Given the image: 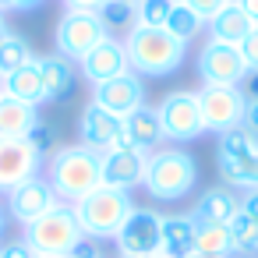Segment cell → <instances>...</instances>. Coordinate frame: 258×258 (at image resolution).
Masks as SVG:
<instances>
[{
	"label": "cell",
	"instance_id": "cell-1",
	"mask_svg": "<svg viewBox=\"0 0 258 258\" xmlns=\"http://www.w3.org/2000/svg\"><path fill=\"white\" fill-rule=\"evenodd\" d=\"M142 187L156 202H180V198H187L198 187V163H195V156L187 149H177V145H159L156 152H149Z\"/></svg>",
	"mask_w": 258,
	"mask_h": 258
},
{
	"label": "cell",
	"instance_id": "cell-2",
	"mask_svg": "<svg viewBox=\"0 0 258 258\" xmlns=\"http://www.w3.org/2000/svg\"><path fill=\"white\" fill-rule=\"evenodd\" d=\"M124 50H127L131 71L138 78H166L187 57V46L180 39H173L166 29H145V25H135L127 32Z\"/></svg>",
	"mask_w": 258,
	"mask_h": 258
},
{
	"label": "cell",
	"instance_id": "cell-3",
	"mask_svg": "<svg viewBox=\"0 0 258 258\" xmlns=\"http://www.w3.org/2000/svg\"><path fill=\"white\" fill-rule=\"evenodd\" d=\"M71 209H75L78 226H82L85 237H92V240H113L120 233L124 219L135 212V202H131V191L99 184L85 198H78Z\"/></svg>",
	"mask_w": 258,
	"mask_h": 258
},
{
	"label": "cell",
	"instance_id": "cell-4",
	"mask_svg": "<svg viewBox=\"0 0 258 258\" xmlns=\"http://www.w3.org/2000/svg\"><path fill=\"white\" fill-rule=\"evenodd\" d=\"M46 180L53 184L57 198H64V202L75 205L78 198H85L92 187L103 184V159H99V152H92L85 145L57 149L53 159H50Z\"/></svg>",
	"mask_w": 258,
	"mask_h": 258
},
{
	"label": "cell",
	"instance_id": "cell-5",
	"mask_svg": "<svg viewBox=\"0 0 258 258\" xmlns=\"http://www.w3.org/2000/svg\"><path fill=\"white\" fill-rule=\"evenodd\" d=\"M85 240L78 216L71 202H57L50 212H43L36 223L25 226V244L36 254H75V247Z\"/></svg>",
	"mask_w": 258,
	"mask_h": 258
},
{
	"label": "cell",
	"instance_id": "cell-6",
	"mask_svg": "<svg viewBox=\"0 0 258 258\" xmlns=\"http://www.w3.org/2000/svg\"><path fill=\"white\" fill-rule=\"evenodd\" d=\"M216 166L226 187H258V138L244 127L219 135L216 142Z\"/></svg>",
	"mask_w": 258,
	"mask_h": 258
},
{
	"label": "cell",
	"instance_id": "cell-7",
	"mask_svg": "<svg viewBox=\"0 0 258 258\" xmlns=\"http://www.w3.org/2000/svg\"><path fill=\"white\" fill-rule=\"evenodd\" d=\"M110 36V29L103 25V18L96 11H64V18L53 29V43L57 53L68 60H82L89 50H96L103 39Z\"/></svg>",
	"mask_w": 258,
	"mask_h": 258
},
{
	"label": "cell",
	"instance_id": "cell-8",
	"mask_svg": "<svg viewBox=\"0 0 258 258\" xmlns=\"http://www.w3.org/2000/svg\"><path fill=\"white\" fill-rule=\"evenodd\" d=\"M198 106H202L205 131L226 135V131H233V127L244 124L247 99H244L240 85H202L198 89Z\"/></svg>",
	"mask_w": 258,
	"mask_h": 258
},
{
	"label": "cell",
	"instance_id": "cell-9",
	"mask_svg": "<svg viewBox=\"0 0 258 258\" xmlns=\"http://www.w3.org/2000/svg\"><path fill=\"white\" fill-rule=\"evenodd\" d=\"M156 113H159V124H163V138H170V142H195L205 131L198 92H187V89L166 92L159 99Z\"/></svg>",
	"mask_w": 258,
	"mask_h": 258
},
{
	"label": "cell",
	"instance_id": "cell-10",
	"mask_svg": "<svg viewBox=\"0 0 258 258\" xmlns=\"http://www.w3.org/2000/svg\"><path fill=\"white\" fill-rule=\"evenodd\" d=\"M113 240L120 258H156L163 247V216L152 209H135Z\"/></svg>",
	"mask_w": 258,
	"mask_h": 258
},
{
	"label": "cell",
	"instance_id": "cell-11",
	"mask_svg": "<svg viewBox=\"0 0 258 258\" xmlns=\"http://www.w3.org/2000/svg\"><path fill=\"white\" fill-rule=\"evenodd\" d=\"M198 78L202 85H244L247 64L240 57V46L205 39L198 50Z\"/></svg>",
	"mask_w": 258,
	"mask_h": 258
},
{
	"label": "cell",
	"instance_id": "cell-12",
	"mask_svg": "<svg viewBox=\"0 0 258 258\" xmlns=\"http://www.w3.org/2000/svg\"><path fill=\"white\" fill-rule=\"evenodd\" d=\"M43 156L29 145V138H0V195L25 184L29 177H39Z\"/></svg>",
	"mask_w": 258,
	"mask_h": 258
},
{
	"label": "cell",
	"instance_id": "cell-13",
	"mask_svg": "<svg viewBox=\"0 0 258 258\" xmlns=\"http://www.w3.org/2000/svg\"><path fill=\"white\" fill-rule=\"evenodd\" d=\"M92 106L124 120L127 113L145 106V85L135 71H127L120 78H110V82H99V85H92Z\"/></svg>",
	"mask_w": 258,
	"mask_h": 258
},
{
	"label": "cell",
	"instance_id": "cell-14",
	"mask_svg": "<svg viewBox=\"0 0 258 258\" xmlns=\"http://www.w3.org/2000/svg\"><path fill=\"white\" fill-rule=\"evenodd\" d=\"M8 212L22 223V226H29V223H36L43 212H50L60 198H57V191H53V184L39 173V177H29L25 184H18V187H11L8 195Z\"/></svg>",
	"mask_w": 258,
	"mask_h": 258
},
{
	"label": "cell",
	"instance_id": "cell-15",
	"mask_svg": "<svg viewBox=\"0 0 258 258\" xmlns=\"http://www.w3.org/2000/svg\"><path fill=\"white\" fill-rule=\"evenodd\" d=\"M78 145H85V149H92V152H110V149H120V145H127L124 142V124H120V117H113V113H106V110H99V106H85L82 110V117H78Z\"/></svg>",
	"mask_w": 258,
	"mask_h": 258
},
{
	"label": "cell",
	"instance_id": "cell-16",
	"mask_svg": "<svg viewBox=\"0 0 258 258\" xmlns=\"http://www.w3.org/2000/svg\"><path fill=\"white\" fill-rule=\"evenodd\" d=\"M99 159H103V184L120 187V191H131V187H138L142 177H145L149 152H142V149H135V145H120V149L103 152Z\"/></svg>",
	"mask_w": 258,
	"mask_h": 258
},
{
	"label": "cell",
	"instance_id": "cell-17",
	"mask_svg": "<svg viewBox=\"0 0 258 258\" xmlns=\"http://www.w3.org/2000/svg\"><path fill=\"white\" fill-rule=\"evenodd\" d=\"M78 68H82L85 82H92V85L110 82V78H120V75L131 71V64H127V50H124V43L113 39V36H106L96 50H89V53L78 60Z\"/></svg>",
	"mask_w": 258,
	"mask_h": 258
},
{
	"label": "cell",
	"instance_id": "cell-18",
	"mask_svg": "<svg viewBox=\"0 0 258 258\" xmlns=\"http://www.w3.org/2000/svg\"><path fill=\"white\" fill-rule=\"evenodd\" d=\"M39 64V75H43V89H46V103H57V99H68L75 92V82H78V71H75V60L53 53V57H36Z\"/></svg>",
	"mask_w": 258,
	"mask_h": 258
},
{
	"label": "cell",
	"instance_id": "cell-19",
	"mask_svg": "<svg viewBox=\"0 0 258 258\" xmlns=\"http://www.w3.org/2000/svg\"><path fill=\"white\" fill-rule=\"evenodd\" d=\"M120 124H124V142H127V145H135V149H142V152H156V149H159V142H163V124H159V113H156V110L142 106V110L127 113Z\"/></svg>",
	"mask_w": 258,
	"mask_h": 258
},
{
	"label": "cell",
	"instance_id": "cell-20",
	"mask_svg": "<svg viewBox=\"0 0 258 258\" xmlns=\"http://www.w3.org/2000/svg\"><path fill=\"white\" fill-rule=\"evenodd\" d=\"M209 39H219V43H230V46H240L244 39H247V32L254 29V22L240 11V4L233 0V4H226L209 25Z\"/></svg>",
	"mask_w": 258,
	"mask_h": 258
},
{
	"label": "cell",
	"instance_id": "cell-21",
	"mask_svg": "<svg viewBox=\"0 0 258 258\" xmlns=\"http://www.w3.org/2000/svg\"><path fill=\"white\" fill-rule=\"evenodd\" d=\"M36 124H39L36 106H29L22 99H11L8 92L0 96V138H25Z\"/></svg>",
	"mask_w": 258,
	"mask_h": 258
},
{
	"label": "cell",
	"instance_id": "cell-22",
	"mask_svg": "<svg viewBox=\"0 0 258 258\" xmlns=\"http://www.w3.org/2000/svg\"><path fill=\"white\" fill-rule=\"evenodd\" d=\"M237 209H240V198H237L230 187H212V191H205V195L198 198L191 219H195V223H230Z\"/></svg>",
	"mask_w": 258,
	"mask_h": 258
},
{
	"label": "cell",
	"instance_id": "cell-23",
	"mask_svg": "<svg viewBox=\"0 0 258 258\" xmlns=\"http://www.w3.org/2000/svg\"><path fill=\"white\" fill-rule=\"evenodd\" d=\"M166 258H187L195 254V219L191 216H163V247Z\"/></svg>",
	"mask_w": 258,
	"mask_h": 258
},
{
	"label": "cell",
	"instance_id": "cell-24",
	"mask_svg": "<svg viewBox=\"0 0 258 258\" xmlns=\"http://www.w3.org/2000/svg\"><path fill=\"white\" fill-rule=\"evenodd\" d=\"M4 92H8L11 99H22V103H29V106H39V103H46V89H43L39 64H36V60H29L25 68H18L15 75H8V78H4Z\"/></svg>",
	"mask_w": 258,
	"mask_h": 258
},
{
	"label": "cell",
	"instance_id": "cell-25",
	"mask_svg": "<svg viewBox=\"0 0 258 258\" xmlns=\"http://www.w3.org/2000/svg\"><path fill=\"white\" fill-rule=\"evenodd\" d=\"M195 254H205V258H230V254H233V244H230L226 223H195Z\"/></svg>",
	"mask_w": 258,
	"mask_h": 258
},
{
	"label": "cell",
	"instance_id": "cell-26",
	"mask_svg": "<svg viewBox=\"0 0 258 258\" xmlns=\"http://www.w3.org/2000/svg\"><path fill=\"white\" fill-rule=\"evenodd\" d=\"M230 230V244H233V254H258V219L247 216L244 209L233 212V219L226 223Z\"/></svg>",
	"mask_w": 258,
	"mask_h": 258
},
{
	"label": "cell",
	"instance_id": "cell-27",
	"mask_svg": "<svg viewBox=\"0 0 258 258\" xmlns=\"http://www.w3.org/2000/svg\"><path fill=\"white\" fill-rule=\"evenodd\" d=\"M29 60H36V53H32V46L22 39V36H8L4 43H0V78H8V75H15L18 68H25Z\"/></svg>",
	"mask_w": 258,
	"mask_h": 258
},
{
	"label": "cell",
	"instance_id": "cell-28",
	"mask_svg": "<svg viewBox=\"0 0 258 258\" xmlns=\"http://www.w3.org/2000/svg\"><path fill=\"white\" fill-rule=\"evenodd\" d=\"M205 29V22L191 11V8H184V4H173V11H170V22H166V32L173 36V39H180L184 46L198 36Z\"/></svg>",
	"mask_w": 258,
	"mask_h": 258
},
{
	"label": "cell",
	"instance_id": "cell-29",
	"mask_svg": "<svg viewBox=\"0 0 258 258\" xmlns=\"http://www.w3.org/2000/svg\"><path fill=\"white\" fill-rule=\"evenodd\" d=\"M173 4H177V0H138V4H135L138 25H145V29H166Z\"/></svg>",
	"mask_w": 258,
	"mask_h": 258
},
{
	"label": "cell",
	"instance_id": "cell-30",
	"mask_svg": "<svg viewBox=\"0 0 258 258\" xmlns=\"http://www.w3.org/2000/svg\"><path fill=\"white\" fill-rule=\"evenodd\" d=\"M99 18H103V25L110 29V36H113V29H135L138 25V15H135V4H124V0H110V4L99 11Z\"/></svg>",
	"mask_w": 258,
	"mask_h": 258
},
{
	"label": "cell",
	"instance_id": "cell-31",
	"mask_svg": "<svg viewBox=\"0 0 258 258\" xmlns=\"http://www.w3.org/2000/svg\"><path fill=\"white\" fill-rule=\"evenodd\" d=\"M177 4L191 8V11H195V15H198V18L209 25V22H212V18H216V15H219L226 4H233V0H177Z\"/></svg>",
	"mask_w": 258,
	"mask_h": 258
},
{
	"label": "cell",
	"instance_id": "cell-32",
	"mask_svg": "<svg viewBox=\"0 0 258 258\" xmlns=\"http://www.w3.org/2000/svg\"><path fill=\"white\" fill-rule=\"evenodd\" d=\"M25 138H29V145H32L39 156H46V152L53 149V127H50V124H43V120H39V124L25 135Z\"/></svg>",
	"mask_w": 258,
	"mask_h": 258
},
{
	"label": "cell",
	"instance_id": "cell-33",
	"mask_svg": "<svg viewBox=\"0 0 258 258\" xmlns=\"http://www.w3.org/2000/svg\"><path fill=\"white\" fill-rule=\"evenodd\" d=\"M240 57L247 64V71H258V25L247 32V39L240 43Z\"/></svg>",
	"mask_w": 258,
	"mask_h": 258
},
{
	"label": "cell",
	"instance_id": "cell-34",
	"mask_svg": "<svg viewBox=\"0 0 258 258\" xmlns=\"http://www.w3.org/2000/svg\"><path fill=\"white\" fill-rule=\"evenodd\" d=\"M0 258H36V251L25 244V237L22 240H11V244H4L0 247Z\"/></svg>",
	"mask_w": 258,
	"mask_h": 258
},
{
	"label": "cell",
	"instance_id": "cell-35",
	"mask_svg": "<svg viewBox=\"0 0 258 258\" xmlns=\"http://www.w3.org/2000/svg\"><path fill=\"white\" fill-rule=\"evenodd\" d=\"M106 4H110V0H64L68 11H96V15H99Z\"/></svg>",
	"mask_w": 258,
	"mask_h": 258
},
{
	"label": "cell",
	"instance_id": "cell-36",
	"mask_svg": "<svg viewBox=\"0 0 258 258\" xmlns=\"http://www.w3.org/2000/svg\"><path fill=\"white\" fill-rule=\"evenodd\" d=\"M46 0H4L0 4V11H36V8H43Z\"/></svg>",
	"mask_w": 258,
	"mask_h": 258
},
{
	"label": "cell",
	"instance_id": "cell-37",
	"mask_svg": "<svg viewBox=\"0 0 258 258\" xmlns=\"http://www.w3.org/2000/svg\"><path fill=\"white\" fill-rule=\"evenodd\" d=\"M240 209H244L247 216H254V219H258V187H247V191L240 195Z\"/></svg>",
	"mask_w": 258,
	"mask_h": 258
},
{
	"label": "cell",
	"instance_id": "cell-38",
	"mask_svg": "<svg viewBox=\"0 0 258 258\" xmlns=\"http://www.w3.org/2000/svg\"><path fill=\"white\" fill-rule=\"evenodd\" d=\"M244 131H251L254 138H258V103H247V110H244V124H240Z\"/></svg>",
	"mask_w": 258,
	"mask_h": 258
},
{
	"label": "cell",
	"instance_id": "cell-39",
	"mask_svg": "<svg viewBox=\"0 0 258 258\" xmlns=\"http://www.w3.org/2000/svg\"><path fill=\"white\" fill-rule=\"evenodd\" d=\"M244 99L258 103V71H247V78H244Z\"/></svg>",
	"mask_w": 258,
	"mask_h": 258
},
{
	"label": "cell",
	"instance_id": "cell-40",
	"mask_svg": "<svg viewBox=\"0 0 258 258\" xmlns=\"http://www.w3.org/2000/svg\"><path fill=\"white\" fill-rule=\"evenodd\" d=\"M75 258H103V254H99L96 244H85V240H82V244L75 247Z\"/></svg>",
	"mask_w": 258,
	"mask_h": 258
},
{
	"label": "cell",
	"instance_id": "cell-41",
	"mask_svg": "<svg viewBox=\"0 0 258 258\" xmlns=\"http://www.w3.org/2000/svg\"><path fill=\"white\" fill-rule=\"evenodd\" d=\"M237 4H240V11H244V15L258 25V0H237Z\"/></svg>",
	"mask_w": 258,
	"mask_h": 258
},
{
	"label": "cell",
	"instance_id": "cell-42",
	"mask_svg": "<svg viewBox=\"0 0 258 258\" xmlns=\"http://www.w3.org/2000/svg\"><path fill=\"white\" fill-rule=\"evenodd\" d=\"M8 36H11V29H8V22H4V15H0V43H4Z\"/></svg>",
	"mask_w": 258,
	"mask_h": 258
},
{
	"label": "cell",
	"instance_id": "cell-43",
	"mask_svg": "<svg viewBox=\"0 0 258 258\" xmlns=\"http://www.w3.org/2000/svg\"><path fill=\"white\" fill-rule=\"evenodd\" d=\"M4 230H8V216H4V209H0V237H4Z\"/></svg>",
	"mask_w": 258,
	"mask_h": 258
},
{
	"label": "cell",
	"instance_id": "cell-44",
	"mask_svg": "<svg viewBox=\"0 0 258 258\" xmlns=\"http://www.w3.org/2000/svg\"><path fill=\"white\" fill-rule=\"evenodd\" d=\"M36 258H75V254H36Z\"/></svg>",
	"mask_w": 258,
	"mask_h": 258
},
{
	"label": "cell",
	"instance_id": "cell-45",
	"mask_svg": "<svg viewBox=\"0 0 258 258\" xmlns=\"http://www.w3.org/2000/svg\"><path fill=\"white\" fill-rule=\"evenodd\" d=\"M187 258H205V254H187Z\"/></svg>",
	"mask_w": 258,
	"mask_h": 258
},
{
	"label": "cell",
	"instance_id": "cell-46",
	"mask_svg": "<svg viewBox=\"0 0 258 258\" xmlns=\"http://www.w3.org/2000/svg\"><path fill=\"white\" fill-rule=\"evenodd\" d=\"M124 4H138V0H124Z\"/></svg>",
	"mask_w": 258,
	"mask_h": 258
},
{
	"label": "cell",
	"instance_id": "cell-47",
	"mask_svg": "<svg viewBox=\"0 0 258 258\" xmlns=\"http://www.w3.org/2000/svg\"><path fill=\"white\" fill-rule=\"evenodd\" d=\"M156 258H166V254H156Z\"/></svg>",
	"mask_w": 258,
	"mask_h": 258
},
{
	"label": "cell",
	"instance_id": "cell-48",
	"mask_svg": "<svg viewBox=\"0 0 258 258\" xmlns=\"http://www.w3.org/2000/svg\"><path fill=\"white\" fill-rule=\"evenodd\" d=\"M0 4H4V0H0Z\"/></svg>",
	"mask_w": 258,
	"mask_h": 258
}]
</instances>
